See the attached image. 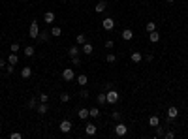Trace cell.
Returning a JSON list of instances; mask_svg holds the SVG:
<instances>
[{"label": "cell", "instance_id": "obj_1", "mask_svg": "<svg viewBox=\"0 0 188 139\" xmlns=\"http://www.w3.org/2000/svg\"><path fill=\"white\" fill-rule=\"evenodd\" d=\"M119 100H120V94L115 89H109L107 92H105V102H107V104H117Z\"/></svg>", "mask_w": 188, "mask_h": 139}, {"label": "cell", "instance_id": "obj_2", "mask_svg": "<svg viewBox=\"0 0 188 139\" xmlns=\"http://www.w3.org/2000/svg\"><path fill=\"white\" fill-rule=\"evenodd\" d=\"M115 133L119 137H124L126 133H128V126H124V122H119V124L115 126Z\"/></svg>", "mask_w": 188, "mask_h": 139}, {"label": "cell", "instance_id": "obj_3", "mask_svg": "<svg viewBox=\"0 0 188 139\" xmlns=\"http://www.w3.org/2000/svg\"><path fill=\"white\" fill-rule=\"evenodd\" d=\"M102 28H104V30H109V32H111V30L115 28V21H113L111 17H105L104 21H102Z\"/></svg>", "mask_w": 188, "mask_h": 139}, {"label": "cell", "instance_id": "obj_4", "mask_svg": "<svg viewBox=\"0 0 188 139\" xmlns=\"http://www.w3.org/2000/svg\"><path fill=\"white\" fill-rule=\"evenodd\" d=\"M58 128H60V132H62V133H70L73 126H72V122H70L68 118H66V120H62V122H60V126H58Z\"/></svg>", "mask_w": 188, "mask_h": 139}, {"label": "cell", "instance_id": "obj_5", "mask_svg": "<svg viewBox=\"0 0 188 139\" xmlns=\"http://www.w3.org/2000/svg\"><path fill=\"white\" fill-rule=\"evenodd\" d=\"M28 36H30V38H38V36H40V27H38V23H36V21L30 24V28H28Z\"/></svg>", "mask_w": 188, "mask_h": 139}, {"label": "cell", "instance_id": "obj_6", "mask_svg": "<svg viewBox=\"0 0 188 139\" xmlns=\"http://www.w3.org/2000/svg\"><path fill=\"white\" fill-rule=\"evenodd\" d=\"M62 79H64V81H73V79H75L73 70H72V68H66V70L62 71Z\"/></svg>", "mask_w": 188, "mask_h": 139}, {"label": "cell", "instance_id": "obj_7", "mask_svg": "<svg viewBox=\"0 0 188 139\" xmlns=\"http://www.w3.org/2000/svg\"><path fill=\"white\" fill-rule=\"evenodd\" d=\"M177 117H179V109H177L175 105H171L169 109H167V120H173Z\"/></svg>", "mask_w": 188, "mask_h": 139}, {"label": "cell", "instance_id": "obj_8", "mask_svg": "<svg viewBox=\"0 0 188 139\" xmlns=\"http://www.w3.org/2000/svg\"><path fill=\"white\" fill-rule=\"evenodd\" d=\"M120 38H122V40H126V42H130V40L134 38V32H132L130 28H124L122 32H120Z\"/></svg>", "mask_w": 188, "mask_h": 139}, {"label": "cell", "instance_id": "obj_9", "mask_svg": "<svg viewBox=\"0 0 188 139\" xmlns=\"http://www.w3.org/2000/svg\"><path fill=\"white\" fill-rule=\"evenodd\" d=\"M43 21L47 23V24H53V23H55V12H45Z\"/></svg>", "mask_w": 188, "mask_h": 139}, {"label": "cell", "instance_id": "obj_10", "mask_svg": "<svg viewBox=\"0 0 188 139\" xmlns=\"http://www.w3.org/2000/svg\"><path fill=\"white\" fill-rule=\"evenodd\" d=\"M96 132H98V128H96L94 124H90V122L85 126V133H87V135H96Z\"/></svg>", "mask_w": 188, "mask_h": 139}, {"label": "cell", "instance_id": "obj_11", "mask_svg": "<svg viewBox=\"0 0 188 139\" xmlns=\"http://www.w3.org/2000/svg\"><path fill=\"white\" fill-rule=\"evenodd\" d=\"M130 58H132V62H134V64H139L141 60H143V55H141L139 51H134V53H132V56H130Z\"/></svg>", "mask_w": 188, "mask_h": 139}, {"label": "cell", "instance_id": "obj_12", "mask_svg": "<svg viewBox=\"0 0 188 139\" xmlns=\"http://www.w3.org/2000/svg\"><path fill=\"white\" fill-rule=\"evenodd\" d=\"M105 8H107V2H105V0H102V2L96 4L94 12H96V13H104V12H105Z\"/></svg>", "mask_w": 188, "mask_h": 139}, {"label": "cell", "instance_id": "obj_13", "mask_svg": "<svg viewBox=\"0 0 188 139\" xmlns=\"http://www.w3.org/2000/svg\"><path fill=\"white\" fill-rule=\"evenodd\" d=\"M81 51H83V53L85 55H92V51H94V47H92V43H83V45H81Z\"/></svg>", "mask_w": 188, "mask_h": 139}, {"label": "cell", "instance_id": "obj_14", "mask_svg": "<svg viewBox=\"0 0 188 139\" xmlns=\"http://www.w3.org/2000/svg\"><path fill=\"white\" fill-rule=\"evenodd\" d=\"M36 111L40 113V115H45V113L49 111V105H47V104H43V102H40L38 107H36Z\"/></svg>", "mask_w": 188, "mask_h": 139}, {"label": "cell", "instance_id": "obj_15", "mask_svg": "<svg viewBox=\"0 0 188 139\" xmlns=\"http://www.w3.org/2000/svg\"><path fill=\"white\" fill-rule=\"evenodd\" d=\"M77 117L81 118V120H87V118L90 117V115H89V109H85V107H81V109L77 111Z\"/></svg>", "mask_w": 188, "mask_h": 139}, {"label": "cell", "instance_id": "obj_16", "mask_svg": "<svg viewBox=\"0 0 188 139\" xmlns=\"http://www.w3.org/2000/svg\"><path fill=\"white\" fill-rule=\"evenodd\" d=\"M30 75H32V68H30V66H24V68L21 70V77L23 79H28Z\"/></svg>", "mask_w": 188, "mask_h": 139}, {"label": "cell", "instance_id": "obj_17", "mask_svg": "<svg viewBox=\"0 0 188 139\" xmlns=\"http://www.w3.org/2000/svg\"><path fill=\"white\" fill-rule=\"evenodd\" d=\"M149 42H151V43H156V42H160V34L156 32V30H154V32H149Z\"/></svg>", "mask_w": 188, "mask_h": 139}, {"label": "cell", "instance_id": "obj_18", "mask_svg": "<svg viewBox=\"0 0 188 139\" xmlns=\"http://www.w3.org/2000/svg\"><path fill=\"white\" fill-rule=\"evenodd\" d=\"M160 124V117H156V115H152V117H149V126H158Z\"/></svg>", "mask_w": 188, "mask_h": 139}, {"label": "cell", "instance_id": "obj_19", "mask_svg": "<svg viewBox=\"0 0 188 139\" xmlns=\"http://www.w3.org/2000/svg\"><path fill=\"white\" fill-rule=\"evenodd\" d=\"M79 51H81V49H79V45H72V47L68 49V55H70V56H77V55H79Z\"/></svg>", "mask_w": 188, "mask_h": 139}, {"label": "cell", "instance_id": "obj_20", "mask_svg": "<svg viewBox=\"0 0 188 139\" xmlns=\"http://www.w3.org/2000/svg\"><path fill=\"white\" fill-rule=\"evenodd\" d=\"M49 32H47V30H40V36H38V40H40V42H47V40H49Z\"/></svg>", "mask_w": 188, "mask_h": 139}, {"label": "cell", "instance_id": "obj_21", "mask_svg": "<svg viewBox=\"0 0 188 139\" xmlns=\"http://www.w3.org/2000/svg\"><path fill=\"white\" fill-rule=\"evenodd\" d=\"M17 62H19V56H17V53H12V55L8 56V64H13V66H15Z\"/></svg>", "mask_w": 188, "mask_h": 139}, {"label": "cell", "instance_id": "obj_22", "mask_svg": "<svg viewBox=\"0 0 188 139\" xmlns=\"http://www.w3.org/2000/svg\"><path fill=\"white\" fill-rule=\"evenodd\" d=\"M38 104H40V98H36V96H34V98H30L28 107H30V109H36V107H38Z\"/></svg>", "mask_w": 188, "mask_h": 139}, {"label": "cell", "instance_id": "obj_23", "mask_svg": "<svg viewBox=\"0 0 188 139\" xmlns=\"http://www.w3.org/2000/svg\"><path fill=\"white\" fill-rule=\"evenodd\" d=\"M87 42H89V40H87V36H85V34H79L77 38H75V43H77V45H83V43H87Z\"/></svg>", "mask_w": 188, "mask_h": 139}, {"label": "cell", "instance_id": "obj_24", "mask_svg": "<svg viewBox=\"0 0 188 139\" xmlns=\"http://www.w3.org/2000/svg\"><path fill=\"white\" fill-rule=\"evenodd\" d=\"M77 83H79L81 86H85V85H87V83H89V77H87V75H85V73H81V75L77 77Z\"/></svg>", "mask_w": 188, "mask_h": 139}, {"label": "cell", "instance_id": "obj_25", "mask_svg": "<svg viewBox=\"0 0 188 139\" xmlns=\"http://www.w3.org/2000/svg\"><path fill=\"white\" fill-rule=\"evenodd\" d=\"M105 60H107V64H115V62H117V55H115V53H107Z\"/></svg>", "mask_w": 188, "mask_h": 139}, {"label": "cell", "instance_id": "obj_26", "mask_svg": "<svg viewBox=\"0 0 188 139\" xmlns=\"http://www.w3.org/2000/svg\"><path fill=\"white\" fill-rule=\"evenodd\" d=\"M145 28H147V32H154V30H156V23L154 21H149Z\"/></svg>", "mask_w": 188, "mask_h": 139}, {"label": "cell", "instance_id": "obj_27", "mask_svg": "<svg viewBox=\"0 0 188 139\" xmlns=\"http://www.w3.org/2000/svg\"><path fill=\"white\" fill-rule=\"evenodd\" d=\"M89 115L92 117V118H96V117H100V109H98V107H92V109H89Z\"/></svg>", "mask_w": 188, "mask_h": 139}, {"label": "cell", "instance_id": "obj_28", "mask_svg": "<svg viewBox=\"0 0 188 139\" xmlns=\"http://www.w3.org/2000/svg\"><path fill=\"white\" fill-rule=\"evenodd\" d=\"M96 102H98V104H107V102H105V92H100V94L96 96Z\"/></svg>", "mask_w": 188, "mask_h": 139}, {"label": "cell", "instance_id": "obj_29", "mask_svg": "<svg viewBox=\"0 0 188 139\" xmlns=\"http://www.w3.org/2000/svg\"><path fill=\"white\" fill-rule=\"evenodd\" d=\"M24 55H27V56H34V47H32V45L24 47Z\"/></svg>", "mask_w": 188, "mask_h": 139}, {"label": "cell", "instance_id": "obj_30", "mask_svg": "<svg viewBox=\"0 0 188 139\" xmlns=\"http://www.w3.org/2000/svg\"><path fill=\"white\" fill-rule=\"evenodd\" d=\"M60 102H62V104L70 102V94H68V92H62V94H60Z\"/></svg>", "mask_w": 188, "mask_h": 139}, {"label": "cell", "instance_id": "obj_31", "mask_svg": "<svg viewBox=\"0 0 188 139\" xmlns=\"http://www.w3.org/2000/svg\"><path fill=\"white\" fill-rule=\"evenodd\" d=\"M38 98H40V102H43V104H49V96L45 94V92H42V94H40Z\"/></svg>", "mask_w": 188, "mask_h": 139}, {"label": "cell", "instance_id": "obj_32", "mask_svg": "<svg viewBox=\"0 0 188 139\" xmlns=\"http://www.w3.org/2000/svg\"><path fill=\"white\" fill-rule=\"evenodd\" d=\"M60 32H62L60 27H53V28H51V36H60Z\"/></svg>", "mask_w": 188, "mask_h": 139}, {"label": "cell", "instance_id": "obj_33", "mask_svg": "<svg viewBox=\"0 0 188 139\" xmlns=\"http://www.w3.org/2000/svg\"><path fill=\"white\" fill-rule=\"evenodd\" d=\"M156 133H158V137H164V133H166V132H164V128H162L160 124L156 126Z\"/></svg>", "mask_w": 188, "mask_h": 139}, {"label": "cell", "instance_id": "obj_34", "mask_svg": "<svg viewBox=\"0 0 188 139\" xmlns=\"http://www.w3.org/2000/svg\"><path fill=\"white\" fill-rule=\"evenodd\" d=\"M115 47V42L113 40H107V42H105V49H113Z\"/></svg>", "mask_w": 188, "mask_h": 139}, {"label": "cell", "instance_id": "obj_35", "mask_svg": "<svg viewBox=\"0 0 188 139\" xmlns=\"http://www.w3.org/2000/svg\"><path fill=\"white\" fill-rule=\"evenodd\" d=\"M9 51H12V53H17V51H19V43H12V45H9Z\"/></svg>", "mask_w": 188, "mask_h": 139}, {"label": "cell", "instance_id": "obj_36", "mask_svg": "<svg viewBox=\"0 0 188 139\" xmlns=\"http://www.w3.org/2000/svg\"><path fill=\"white\" fill-rule=\"evenodd\" d=\"M72 64H73V66H81V60H79V56H72Z\"/></svg>", "mask_w": 188, "mask_h": 139}, {"label": "cell", "instance_id": "obj_37", "mask_svg": "<svg viewBox=\"0 0 188 139\" xmlns=\"http://www.w3.org/2000/svg\"><path fill=\"white\" fill-rule=\"evenodd\" d=\"M164 137H166V139H173V137H175V132H171V130H169V132H166V133H164Z\"/></svg>", "mask_w": 188, "mask_h": 139}, {"label": "cell", "instance_id": "obj_38", "mask_svg": "<svg viewBox=\"0 0 188 139\" xmlns=\"http://www.w3.org/2000/svg\"><path fill=\"white\" fill-rule=\"evenodd\" d=\"M111 117H113L115 120H120V117H122V115H120V111H113V115H111Z\"/></svg>", "mask_w": 188, "mask_h": 139}, {"label": "cell", "instance_id": "obj_39", "mask_svg": "<svg viewBox=\"0 0 188 139\" xmlns=\"http://www.w3.org/2000/svg\"><path fill=\"white\" fill-rule=\"evenodd\" d=\"M9 137H12V139H21L23 135H21V133H19V132H13V133H12V135H9Z\"/></svg>", "mask_w": 188, "mask_h": 139}, {"label": "cell", "instance_id": "obj_40", "mask_svg": "<svg viewBox=\"0 0 188 139\" xmlns=\"http://www.w3.org/2000/svg\"><path fill=\"white\" fill-rule=\"evenodd\" d=\"M79 96H81V98H89V90H85V89H83V90L79 92Z\"/></svg>", "mask_w": 188, "mask_h": 139}, {"label": "cell", "instance_id": "obj_41", "mask_svg": "<svg viewBox=\"0 0 188 139\" xmlns=\"http://www.w3.org/2000/svg\"><path fill=\"white\" fill-rule=\"evenodd\" d=\"M6 71H8V73H13V64H8L6 66Z\"/></svg>", "mask_w": 188, "mask_h": 139}, {"label": "cell", "instance_id": "obj_42", "mask_svg": "<svg viewBox=\"0 0 188 139\" xmlns=\"http://www.w3.org/2000/svg\"><path fill=\"white\" fill-rule=\"evenodd\" d=\"M4 66H6V62H4V60H0V68H4Z\"/></svg>", "mask_w": 188, "mask_h": 139}, {"label": "cell", "instance_id": "obj_43", "mask_svg": "<svg viewBox=\"0 0 188 139\" xmlns=\"http://www.w3.org/2000/svg\"><path fill=\"white\" fill-rule=\"evenodd\" d=\"M167 2H169V4H173V2H175V0H167Z\"/></svg>", "mask_w": 188, "mask_h": 139}]
</instances>
